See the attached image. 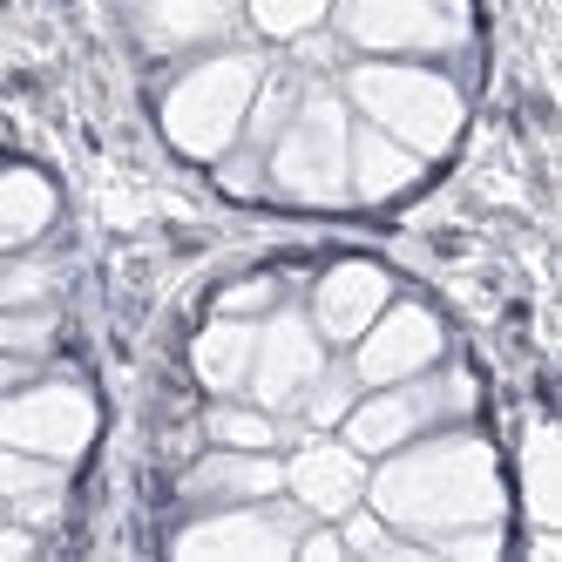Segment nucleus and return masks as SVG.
Masks as SVG:
<instances>
[{
	"mask_svg": "<svg viewBox=\"0 0 562 562\" xmlns=\"http://www.w3.org/2000/svg\"><path fill=\"white\" fill-rule=\"evenodd\" d=\"M285 488V461H271V448H217L183 474V495L204 508H231V502H265Z\"/></svg>",
	"mask_w": 562,
	"mask_h": 562,
	"instance_id": "14",
	"label": "nucleus"
},
{
	"mask_svg": "<svg viewBox=\"0 0 562 562\" xmlns=\"http://www.w3.org/2000/svg\"><path fill=\"white\" fill-rule=\"evenodd\" d=\"M285 488L299 495V508L339 521V515L359 508V495H367V454H352L346 440H312L305 454H292Z\"/></svg>",
	"mask_w": 562,
	"mask_h": 562,
	"instance_id": "12",
	"label": "nucleus"
},
{
	"mask_svg": "<svg viewBox=\"0 0 562 562\" xmlns=\"http://www.w3.org/2000/svg\"><path fill=\"white\" fill-rule=\"evenodd\" d=\"M237 27V0H136V34L149 55L217 48Z\"/></svg>",
	"mask_w": 562,
	"mask_h": 562,
	"instance_id": "13",
	"label": "nucleus"
},
{
	"mask_svg": "<svg viewBox=\"0 0 562 562\" xmlns=\"http://www.w3.org/2000/svg\"><path fill=\"white\" fill-rule=\"evenodd\" d=\"M55 346V305H0V352L42 359Z\"/></svg>",
	"mask_w": 562,
	"mask_h": 562,
	"instance_id": "19",
	"label": "nucleus"
},
{
	"mask_svg": "<svg viewBox=\"0 0 562 562\" xmlns=\"http://www.w3.org/2000/svg\"><path fill=\"white\" fill-rule=\"evenodd\" d=\"M318 373H326V339H318V326L299 318V312H271L258 326L251 380H245L258 393V407L265 414H299Z\"/></svg>",
	"mask_w": 562,
	"mask_h": 562,
	"instance_id": "8",
	"label": "nucleus"
},
{
	"mask_svg": "<svg viewBox=\"0 0 562 562\" xmlns=\"http://www.w3.org/2000/svg\"><path fill=\"white\" fill-rule=\"evenodd\" d=\"M352 386H359L352 373H333V367H326V373L312 380V393H305V407H299V414H305L312 427H339V420L352 414Z\"/></svg>",
	"mask_w": 562,
	"mask_h": 562,
	"instance_id": "24",
	"label": "nucleus"
},
{
	"mask_svg": "<svg viewBox=\"0 0 562 562\" xmlns=\"http://www.w3.org/2000/svg\"><path fill=\"white\" fill-rule=\"evenodd\" d=\"M265 82V61L245 55V48H217L196 68H183L170 95H164V136L196 156V164H217V156L245 136V115H251V95Z\"/></svg>",
	"mask_w": 562,
	"mask_h": 562,
	"instance_id": "3",
	"label": "nucleus"
},
{
	"mask_svg": "<svg viewBox=\"0 0 562 562\" xmlns=\"http://www.w3.org/2000/svg\"><path fill=\"white\" fill-rule=\"evenodd\" d=\"M386 299H393V278L380 265H367V258H346L312 285V326H318L326 346H352L386 312Z\"/></svg>",
	"mask_w": 562,
	"mask_h": 562,
	"instance_id": "11",
	"label": "nucleus"
},
{
	"mask_svg": "<svg viewBox=\"0 0 562 562\" xmlns=\"http://www.w3.org/2000/svg\"><path fill=\"white\" fill-rule=\"evenodd\" d=\"M245 14L271 34V42H299L333 14V0H245Z\"/></svg>",
	"mask_w": 562,
	"mask_h": 562,
	"instance_id": "20",
	"label": "nucleus"
},
{
	"mask_svg": "<svg viewBox=\"0 0 562 562\" xmlns=\"http://www.w3.org/2000/svg\"><path fill=\"white\" fill-rule=\"evenodd\" d=\"M420 183V156L407 143H393L386 130H352V149H346V190L359 204H386V196L414 190Z\"/></svg>",
	"mask_w": 562,
	"mask_h": 562,
	"instance_id": "15",
	"label": "nucleus"
},
{
	"mask_svg": "<svg viewBox=\"0 0 562 562\" xmlns=\"http://www.w3.org/2000/svg\"><path fill=\"white\" fill-rule=\"evenodd\" d=\"M373 515L400 536H448L474 521H502V468L495 448L474 434H420L407 448H393L380 474H367Z\"/></svg>",
	"mask_w": 562,
	"mask_h": 562,
	"instance_id": "1",
	"label": "nucleus"
},
{
	"mask_svg": "<svg viewBox=\"0 0 562 562\" xmlns=\"http://www.w3.org/2000/svg\"><path fill=\"white\" fill-rule=\"evenodd\" d=\"M292 555H305V562H339L346 555V542L333 536V529H318V536H299V549Z\"/></svg>",
	"mask_w": 562,
	"mask_h": 562,
	"instance_id": "27",
	"label": "nucleus"
},
{
	"mask_svg": "<svg viewBox=\"0 0 562 562\" xmlns=\"http://www.w3.org/2000/svg\"><path fill=\"white\" fill-rule=\"evenodd\" d=\"M55 285H61V265L34 258V245L14 251V265H0V305H48Z\"/></svg>",
	"mask_w": 562,
	"mask_h": 562,
	"instance_id": "18",
	"label": "nucleus"
},
{
	"mask_svg": "<svg viewBox=\"0 0 562 562\" xmlns=\"http://www.w3.org/2000/svg\"><path fill=\"white\" fill-rule=\"evenodd\" d=\"M529 508H536V521L555 529V515H562V495H555V427H536V440H529Z\"/></svg>",
	"mask_w": 562,
	"mask_h": 562,
	"instance_id": "23",
	"label": "nucleus"
},
{
	"mask_svg": "<svg viewBox=\"0 0 562 562\" xmlns=\"http://www.w3.org/2000/svg\"><path fill=\"white\" fill-rule=\"evenodd\" d=\"M299 549V529L278 508H251V502H231V508H211L204 521H190L177 536V555H196V562H285Z\"/></svg>",
	"mask_w": 562,
	"mask_h": 562,
	"instance_id": "10",
	"label": "nucleus"
},
{
	"mask_svg": "<svg viewBox=\"0 0 562 562\" xmlns=\"http://www.w3.org/2000/svg\"><path fill=\"white\" fill-rule=\"evenodd\" d=\"M468 407H474V380L468 373H440V380L414 373V380L380 386L373 400H352V414L339 427H346L352 454H393V448H407V440L461 420Z\"/></svg>",
	"mask_w": 562,
	"mask_h": 562,
	"instance_id": "5",
	"label": "nucleus"
},
{
	"mask_svg": "<svg viewBox=\"0 0 562 562\" xmlns=\"http://www.w3.org/2000/svg\"><path fill=\"white\" fill-rule=\"evenodd\" d=\"M21 555H34V529L27 521H0V562H21Z\"/></svg>",
	"mask_w": 562,
	"mask_h": 562,
	"instance_id": "28",
	"label": "nucleus"
},
{
	"mask_svg": "<svg viewBox=\"0 0 562 562\" xmlns=\"http://www.w3.org/2000/svg\"><path fill=\"white\" fill-rule=\"evenodd\" d=\"M95 440V400L75 380H27L0 393V448H27L42 461H75Z\"/></svg>",
	"mask_w": 562,
	"mask_h": 562,
	"instance_id": "6",
	"label": "nucleus"
},
{
	"mask_svg": "<svg viewBox=\"0 0 562 562\" xmlns=\"http://www.w3.org/2000/svg\"><path fill=\"white\" fill-rule=\"evenodd\" d=\"M204 434L217 440V448H278V414H265V407H217L204 420Z\"/></svg>",
	"mask_w": 562,
	"mask_h": 562,
	"instance_id": "22",
	"label": "nucleus"
},
{
	"mask_svg": "<svg viewBox=\"0 0 562 562\" xmlns=\"http://www.w3.org/2000/svg\"><path fill=\"white\" fill-rule=\"evenodd\" d=\"M352 109L373 130H386L393 143H407L414 156H440L461 136V95L448 75L434 68H407V61H359L346 75Z\"/></svg>",
	"mask_w": 562,
	"mask_h": 562,
	"instance_id": "4",
	"label": "nucleus"
},
{
	"mask_svg": "<svg viewBox=\"0 0 562 562\" xmlns=\"http://www.w3.org/2000/svg\"><path fill=\"white\" fill-rule=\"evenodd\" d=\"M251 352H258V326H251V318L217 312V326L196 333L190 367H196V380H204L211 393H237V386L251 380Z\"/></svg>",
	"mask_w": 562,
	"mask_h": 562,
	"instance_id": "17",
	"label": "nucleus"
},
{
	"mask_svg": "<svg viewBox=\"0 0 562 562\" xmlns=\"http://www.w3.org/2000/svg\"><path fill=\"white\" fill-rule=\"evenodd\" d=\"M339 34L367 55H448L468 42V0H346Z\"/></svg>",
	"mask_w": 562,
	"mask_h": 562,
	"instance_id": "7",
	"label": "nucleus"
},
{
	"mask_svg": "<svg viewBox=\"0 0 562 562\" xmlns=\"http://www.w3.org/2000/svg\"><path fill=\"white\" fill-rule=\"evenodd\" d=\"M55 224V183L42 170H0V251H27L42 245Z\"/></svg>",
	"mask_w": 562,
	"mask_h": 562,
	"instance_id": "16",
	"label": "nucleus"
},
{
	"mask_svg": "<svg viewBox=\"0 0 562 562\" xmlns=\"http://www.w3.org/2000/svg\"><path fill=\"white\" fill-rule=\"evenodd\" d=\"M0 515H8V502H0Z\"/></svg>",
	"mask_w": 562,
	"mask_h": 562,
	"instance_id": "30",
	"label": "nucleus"
},
{
	"mask_svg": "<svg viewBox=\"0 0 562 562\" xmlns=\"http://www.w3.org/2000/svg\"><path fill=\"white\" fill-rule=\"evenodd\" d=\"M27 380H34V359L0 352V393H14V386H27Z\"/></svg>",
	"mask_w": 562,
	"mask_h": 562,
	"instance_id": "29",
	"label": "nucleus"
},
{
	"mask_svg": "<svg viewBox=\"0 0 562 562\" xmlns=\"http://www.w3.org/2000/svg\"><path fill=\"white\" fill-rule=\"evenodd\" d=\"M352 346H359V352H352V380H359V386H393V380L434 373L448 333H440V318H434L427 305H393V299H386V312H380Z\"/></svg>",
	"mask_w": 562,
	"mask_h": 562,
	"instance_id": "9",
	"label": "nucleus"
},
{
	"mask_svg": "<svg viewBox=\"0 0 562 562\" xmlns=\"http://www.w3.org/2000/svg\"><path fill=\"white\" fill-rule=\"evenodd\" d=\"M271 299H278V292L265 285V278H251V285L224 292V312H231V318H251V312H258V305H271Z\"/></svg>",
	"mask_w": 562,
	"mask_h": 562,
	"instance_id": "26",
	"label": "nucleus"
},
{
	"mask_svg": "<svg viewBox=\"0 0 562 562\" xmlns=\"http://www.w3.org/2000/svg\"><path fill=\"white\" fill-rule=\"evenodd\" d=\"M48 488H61V461H42L27 448H0V502H27Z\"/></svg>",
	"mask_w": 562,
	"mask_h": 562,
	"instance_id": "21",
	"label": "nucleus"
},
{
	"mask_svg": "<svg viewBox=\"0 0 562 562\" xmlns=\"http://www.w3.org/2000/svg\"><path fill=\"white\" fill-rule=\"evenodd\" d=\"M346 149H352V123L346 102L333 89H299L292 115L278 123V136L258 149L265 156V183L305 211H333L346 204Z\"/></svg>",
	"mask_w": 562,
	"mask_h": 562,
	"instance_id": "2",
	"label": "nucleus"
},
{
	"mask_svg": "<svg viewBox=\"0 0 562 562\" xmlns=\"http://www.w3.org/2000/svg\"><path fill=\"white\" fill-rule=\"evenodd\" d=\"M339 542H346V549H367V555H400V562H407V549L386 536V521H380V515H352Z\"/></svg>",
	"mask_w": 562,
	"mask_h": 562,
	"instance_id": "25",
	"label": "nucleus"
}]
</instances>
